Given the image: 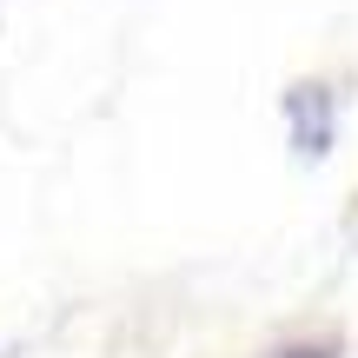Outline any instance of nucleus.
Listing matches in <instances>:
<instances>
[{
    "label": "nucleus",
    "mask_w": 358,
    "mask_h": 358,
    "mask_svg": "<svg viewBox=\"0 0 358 358\" xmlns=\"http://www.w3.org/2000/svg\"><path fill=\"white\" fill-rule=\"evenodd\" d=\"M272 358H338L332 345H285V352H272Z\"/></svg>",
    "instance_id": "obj_1"
}]
</instances>
